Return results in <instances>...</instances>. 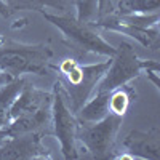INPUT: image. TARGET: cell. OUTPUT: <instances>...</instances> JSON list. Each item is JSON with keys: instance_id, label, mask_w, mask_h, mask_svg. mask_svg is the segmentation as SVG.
I'll use <instances>...</instances> for the list:
<instances>
[{"instance_id": "6da1fadb", "label": "cell", "mask_w": 160, "mask_h": 160, "mask_svg": "<svg viewBox=\"0 0 160 160\" xmlns=\"http://www.w3.org/2000/svg\"><path fill=\"white\" fill-rule=\"evenodd\" d=\"M109 64L111 61L93 66H82L74 59H66L59 64L58 71L62 77L61 80H58V83L62 88L68 101L71 102L72 111H78L85 104L98 80L108 71Z\"/></svg>"}, {"instance_id": "7a4b0ae2", "label": "cell", "mask_w": 160, "mask_h": 160, "mask_svg": "<svg viewBox=\"0 0 160 160\" xmlns=\"http://www.w3.org/2000/svg\"><path fill=\"white\" fill-rule=\"evenodd\" d=\"M53 51L45 45H7L0 47V69L18 77L21 74L47 75L51 72Z\"/></svg>"}, {"instance_id": "3957f363", "label": "cell", "mask_w": 160, "mask_h": 160, "mask_svg": "<svg viewBox=\"0 0 160 160\" xmlns=\"http://www.w3.org/2000/svg\"><path fill=\"white\" fill-rule=\"evenodd\" d=\"M99 26L111 31L123 32L152 50L158 45V13L152 15H106L99 18Z\"/></svg>"}, {"instance_id": "277c9868", "label": "cell", "mask_w": 160, "mask_h": 160, "mask_svg": "<svg viewBox=\"0 0 160 160\" xmlns=\"http://www.w3.org/2000/svg\"><path fill=\"white\" fill-rule=\"evenodd\" d=\"M43 16L48 21H51L56 28L61 29L66 38L72 43V47H75L74 50H77L80 55L93 51V53H99V55L114 56L115 48H112L106 40H102L87 22L69 18V16L50 15V13H43Z\"/></svg>"}, {"instance_id": "5b68a950", "label": "cell", "mask_w": 160, "mask_h": 160, "mask_svg": "<svg viewBox=\"0 0 160 160\" xmlns=\"http://www.w3.org/2000/svg\"><path fill=\"white\" fill-rule=\"evenodd\" d=\"M122 117L123 115L109 112L98 122H90L85 125L78 123L77 139L83 142V146L95 158L111 157L115 135L122 125Z\"/></svg>"}, {"instance_id": "8992f818", "label": "cell", "mask_w": 160, "mask_h": 160, "mask_svg": "<svg viewBox=\"0 0 160 160\" xmlns=\"http://www.w3.org/2000/svg\"><path fill=\"white\" fill-rule=\"evenodd\" d=\"M114 61H111L108 71H106V77L102 78V82L99 83L98 93H111L118 88L125 87L130 80H133L142 69V61L136 56L135 48L128 42H122L115 48L114 53Z\"/></svg>"}, {"instance_id": "52a82bcc", "label": "cell", "mask_w": 160, "mask_h": 160, "mask_svg": "<svg viewBox=\"0 0 160 160\" xmlns=\"http://www.w3.org/2000/svg\"><path fill=\"white\" fill-rule=\"evenodd\" d=\"M53 127L55 133L61 142L62 154L66 158H77V128H78V120L75 118L72 108L68 102L62 88L59 83L55 85V93H53Z\"/></svg>"}, {"instance_id": "ba28073f", "label": "cell", "mask_w": 160, "mask_h": 160, "mask_svg": "<svg viewBox=\"0 0 160 160\" xmlns=\"http://www.w3.org/2000/svg\"><path fill=\"white\" fill-rule=\"evenodd\" d=\"M45 155L40 135L35 133L8 136L3 142H0V158H37Z\"/></svg>"}, {"instance_id": "9c48e42d", "label": "cell", "mask_w": 160, "mask_h": 160, "mask_svg": "<svg viewBox=\"0 0 160 160\" xmlns=\"http://www.w3.org/2000/svg\"><path fill=\"white\" fill-rule=\"evenodd\" d=\"M51 102H53V96L50 93H47L43 90H38V88H34L32 85L26 83V87L21 90V93L15 99V102L11 104L7 125L11 123L13 120L24 117V115H29V114L38 111L40 108H43L47 104H51Z\"/></svg>"}, {"instance_id": "30bf717a", "label": "cell", "mask_w": 160, "mask_h": 160, "mask_svg": "<svg viewBox=\"0 0 160 160\" xmlns=\"http://www.w3.org/2000/svg\"><path fill=\"white\" fill-rule=\"evenodd\" d=\"M122 144H123V148L128 149V152H131L133 157L158 158V155H160V152H158L160 142H158L157 130H151V131L135 130L125 136Z\"/></svg>"}, {"instance_id": "8fae6325", "label": "cell", "mask_w": 160, "mask_h": 160, "mask_svg": "<svg viewBox=\"0 0 160 160\" xmlns=\"http://www.w3.org/2000/svg\"><path fill=\"white\" fill-rule=\"evenodd\" d=\"M26 83H28L26 78L16 77V78H11L10 82H7L5 85L0 87V128L7 127L10 108L15 102V99L18 98L21 90L26 87Z\"/></svg>"}, {"instance_id": "7c38bea8", "label": "cell", "mask_w": 160, "mask_h": 160, "mask_svg": "<svg viewBox=\"0 0 160 160\" xmlns=\"http://www.w3.org/2000/svg\"><path fill=\"white\" fill-rule=\"evenodd\" d=\"M109 96L111 95H108V93H96V96L87 106H82L77 111L78 120L83 123H90L104 118L109 114Z\"/></svg>"}, {"instance_id": "4fadbf2b", "label": "cell", "mask_w": 160, "mask_h": 160, "mask_svg": "<svg viewBox=\"0 0 160 160\" xmlns=\"http://www.w3.org/2000/svg\"><path fill=\"white\" fill-rule=\"evenodd\" d=\"M160 0H120L117 15H152L158 13Z\"/></svg>"}, {"instance_id": "5bb4252c", "label": "cell", "mask_w": 160, "mask_h": 160, "mask_svg": "<svg viewBox=\"0 0 160 160\" xmlns=\"http://www.w3.org/2000/svg\"><path fill=\"white\" fill-rule=\"evenodd\" d=\"M10 10H66L64 0H5Z\"/></svg>"}, {"instance_id": "9a60e30c", "label": "cell", "mask_w": 160, "mask_h": 160, "mask_svg": "<svg viewBox=\"0 0 160 160\" xmlns=\"http://www.w3.org/2000/svg\"><path fill=\"white\" fill-rule=\"evenodd\" d=\"M131 93H133L131 88H122V87L115 88L109 96V112L123 115L130 106Z\"/></svg>"}, {"instance_id": "2e32d148", "label": "cell", "mask_w": 160, "mask_h": 160, "mask_svg": "<svg viewBox=\"0 0 160 160\" xmlns=\"http://www.w3.org/2000/svg\"><path fill=\"white\" fill-rule=\"evenodd\" d=\"M77 19L88 22L98 15V0H75Z\"/></svg>"}, {"instance_id": "e0dca14e", "label": "cell", "mask_w": 160, "mask_h": 160, "mask_svg": "<svg viewBox=\"0 0 160 160\" xmlns=\"http://www.w3.org/2000/svg\"><path fill=\"white\" fill-rule=\"evenodd\" d=\"M114 10L112 0H98V16L102 18L106 15H111Z\"/></svg>"}, {"instance_id": "ac0fdd59", "label": "cell", "mask_w": 160, "mask_h": 160, "mask_svg": "<svg viewBox=\"0 0 160 160\" xmlns=\"http://www.w3.org/2000/svg\"><path fill=\"white\" fill-rule=\"evenodd\" d=\"M0 15L5 16V18L10 16V8H8V5L5 3V0H0Z\"/></svg>"}, {"instance_id": "d6986e66", "label": "cell", "mask_w": 160, "mask_h": 160, "mask_svg": "<svg viewBox=\"0 0 160 160\" xmlns=\"http://www.w3.org/2000/svg\"><path fill=\"white\" fill-rule=\"evenodd\" d=\"M13 77L11 75H8V74H5V72H2V74H0V87H2V85H5L7 82H10V80H11Z\"/></svg>"}, {"instance_id": "ffe728a7", "label": "cell", "mask_w": 160, "mask_h": 160, "mask_svg": "<svg viewBox=\"0 0 160 160\" xmlns=\"http://www.w3.org/2000/svg\"><path fill=\"white\" fill-rule=\"evenodd\" d=\"M7 138H8V136H7L5 130H3V128H0V142H3V141H5Z\"/></svg>"}]
</instances>
